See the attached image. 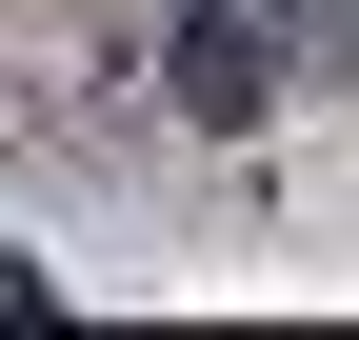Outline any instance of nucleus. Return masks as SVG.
Here are the masks:
<instances>
[{
    "label": "nucleus",
    "instance_id": "obj_1",
    "mask_svg": "<svg viewBox=\"0 0 359 340\" xmlns=\"http://www.w3.org/2000/svg\"><path fill=\"white\" fill-rule=\"evenodd\" d=\"M160 100H180V120H200V140H240V120H259V100H280V40H259V20H240V0H200V20H180V40H160Z\"/></svg>",
    "mask_w": 359,
    "mask_h": 340
}]
</instances>
